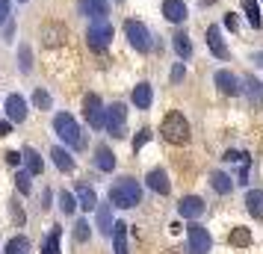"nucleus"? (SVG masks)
<instances>
[{"label": "nucleus", "instance_id": "35", "mask_svg": "<svg viewBox=\"0 0 263 254\" xmlns=\"http://www.w3.org/2000/svg\"><path fill=\"white\" fill-rule=\"evenodd\" d=\"M89 237H92V230H89V222H86V219H80V222L74 225V240H77V242H86Z\"/></svg>", "mask_w": 263, "mask_h": 254}, {"label": "nucleus", "instance_id": "44", "mask_svg": "<svg viewBox=\"0 0 263 254\" xmlns=\"http://www.w3.org/2000/svg\"><path fill=\"white\" fill-rule=\"evenodd\" d=\"M12 216L18 219V225H24V210H21V207H18V204L12 207Z\"/></svg>", "mask_w": 263, "mask_h": 254}, {"label": "nucleus", "instance_id": "28", "mask_svg": "<svg viewBox=\"0 0 263 254\" xmlns=\"http://www.w3.org/2000/svg\"><path fill=\"white\" fill-rule=\"evenodd\" d=\"M228 242H231L234 248H246V245H251L249 228H234V230H231V237H228Z\"/></svg>", "mask_w": 263, "mask_h": 254}, {"label": "nucleus", "instance_id": "18", "mask_svg": "<svg viewBox=\"0 0 263 254\" xmlns=\"http://www.w3.org/2000/svg\"><path fill=\"white\" fill-rule=\"evenodd\" d=\"M77 204L83 207L86 213H92V210H98V195L92 186H86V183H80L77 186Z\"/></svg>", "mask_w": 263, "mask_h": 254}, {"label": "nucleus", "instance_id": "16", "mask_svg": "<svg viewBox=\"0 0 263 254\" xmlns=\"http://www.w3.org/2000/svg\"><path fill=\"white\" fill-rule=\"evenodd\" d=\"M21 154H24V169L30 171L33 178L45 171V160H42V154H39L36 148H30V145H27V148H21Z\"/></svg>", "mask_w": 263, "mask_h": 254}, {"label": "nucleus", "instance_id": "22", "mask_svg": "<svg viewBox=\"0 0 263 254\" xmlns=\"http://www.w3.org/2000/svg\"><path fill=\"white\" fill-rule=\"evenodd\" d=\"M246 207H249L251 219H263V189H249Z\"/></svg>", "mask_w": 263, "mask_h": 254}, {"label": "nucleus", "instance_id": "24", "mask_svg": "<svg viewBox=\"0 0 263 254\" xmlns=\"http://www.w3.org/2000/svg\"><path fill=\"white\" fill-rule=\"evenodd\" d=\"M112 248L116 254H127V225L124 222H116L112 228Z\"/></svg>", "mask_w": 263, "mask_h": 254}, {"label": "nucleus", "instance_id": "42", "mask_svg": "<svg viewBox=\"0 0 263 254\" xmlns=\"http://www.w3.org/2000/svg\"><path fill=\"white\" fill-rule=\"evenodd\" d=\"M6 163L9 166H18V163H24V154L21 151H6Z\"/></svg>", "mask_w": 263, "mask_h": 254}, {"label": "nucleus", "instance_id": "19", "mask_svg": "<svg viewBox=\"0 0 263 254\" xmlns=\"http://www.w3.org/2000/svg\"><path fill=\"white\" fill-rule=\"evenodd\" d=\"M98 230L101 233H107V237H112V228H116V222H112V210H109V204H98Z\"/></svg>", "mask_w": 263, "mask_h": 254}, {"label": "nucleus", "instance_id": "10", "mask_svg": "<svg viewBox=\"0 0 263 254\" xmlns=\"http://www.w3.org/2000/svg\"><path fill=\"white\" fill-rule=\"evenodd\" d=\"M216 86H219V92L222 95H242V86H239L237 74L228 71V68H222V71H216Z\"/></svg>", "mask_w": 263, "mask_h": 254}, {"label": "nucleus", "instance_id": "7", "mask_svg": "<svg viewBox=\"0 0 263 254\" xmlns=\"http://www.w3.org/2000/svg\"><path fill=\"white\" fill-rule=\"evenodd\" d=\"M83 115H86V121H89V127H95V130H107V109H104V104H101V97L98 95H86Z\"/></svg>", "mask_w": 263, "mask_h": 254}, {"label": "nucleus", "instance_id": "20", "mask_svg": "<svg viewBox=\"0 0 263 254\" xmlns=\"http://www.w3.org/2000/svg\"><path fill=\"white\" fill-rule=\"evenodd\" d=\"M95 166L101 171H112L116 169V154H112L107 145H98L95 148Z\"/></svg>", "mask_w": 263, "mask_h": 254}, {"label": "nucleus", "instance_id": "15", "mask_svg": "<svg viewBox=\"0 0 263 254\" xmlns=\"http://www.w3.org/2000/svg\"><path fill=\"white\" fill-rule=\"evenodd\" d=\"M163 18L172 24H183L186 21V3L183 0H163Z\"/></svg>", "mask_w": 263, "mask_h": 254}, {"label": "nucleus", "instance_id": "8", "mask_svg": "<svg viewBox=\"0 0 263 254\" xmlns=\"http://www.w3.org/2000/svg\"><path fill=\"white\" fill-rule=\"evenodd\" d=\"M124 121H127V107H124V104L107 107V133L112 136V139H121V136H124Z\"/></svg>", "mask_w": 263, "mask_h": 254}, {"label": "nucleus", "instance_id": "37", "mask_svg": "<svg viewBox=\"0 0 263 254\" xmlns=\"http://www.w3.org/2000/svg\"><path fill=\"white\" fill-rule=\"evenodd\" d=\"M183 77H186V68H183V62H175V68H172V77H168V80L178 86L180 80H183Z\"/></svg>", "mask_w": 263, "mask_h": 254}, {"label": "nucleus", "instance_id": "23", "mask_svg": "<svg viewBox=\"0 0 263 254\" xmlns=\"http://www.w3.org/2000/svg\"><path fill=\"white\" fill-rule=\"evenodd\" d=\"M172 48H175V53H178L180 60H190L192 56V42L186 33H175L172 36Z\"/></svg>", "mask_w": 263, "mask_h": 254}, {"label": "nucleus", "instance_id": "11", "mask_svg": "<svg viewBox=\"0 0 263 254\" xmlns=\"http://www.w3.org/2000/svg\"><path fill=\"white\" fill-rule=\"evenodd\" d=\"M77 9H80V15H86V18L101 21V18H107L109 15V3L107 0H80Z\"/></svg>", "mask_w": 263, "mask_h": 254}, {"label": "nucleus", "instance_id": "36", "mask_svg": "<svg viewBox=\"0 0 263 254\" xmlns=\"http://www.w3.org/2000/svg\"><path fill=\"white\" fill-rule=\"evenodd\" d=\"M9 15H12V0H0V27L9 24Z\"/></svg>", "mask_w": 263, "mask_h": 254}, {"label": "nucleus", "instance_id": "13", "mask_svg": "<svg viewBox=\"0 0 263 254\" xmlns=\"http://www.w3.org/2000/svg\"><path fill=\"white\" fill-rule=\"evenodd\" d=\"M145 183H148V189H154L157 195H168V192H172L168 174L163 169H151L148 174H145Z\"/></svg>", "mask_w": 263, "mask_h": 254}, {"label": "nucleus", "instance_id": "41", "mask_svg": "<svg viewBox=\"0 0 263 254\" xmlns=\"http://www.w3.org/2000/svg\"><path fill=\"white\" fill-rule=\"evenodd\" d=\"M225 30H231V33H237V30H239V21H237V15H234V12L225 15Z\"/></svg>", "mask_w": 263, "mask_h": 254}, {"label": "nucleus", "instance_id": "21", "mask_svg": "<svg viewBox=\"0 0 263 254\" xmlns=\"http://www.w3.org/2000/svg\"><path fill=\"white\" fill-rule=\"evenodd\" d=\"M50 157H53V163H57V169H60V171H74V157L62 145L50 148Z\"/></svg>", "mask_w": 263, "mask_h": 254}, {"label": "nucleus", "instance_id": "2", "mask_svg": "<svg viewBox=\"0 0 263 254\" xmlns=\"http://www.w3.org/2000/svg\"><path fill=\"white\" fill-rule=\"evenodd\" d=\"M160 133H163V139H166V142H172V145H186V142H190V121H186V115H183V112L172 109V112H166V115H163Z\"/></svg>", "mask_w": 263, "mask_h": 254}, {"label": "nucleus", "instance_id": "38", "mask_svg": "<svg viewBox=\"0 0 263 254\" xmlns=\"http://www.w3.org/2000/svg\"><path fill=\"white\" fill-rule=\"evenodd\" d=\"M148 139H151V130H148V127H142V130L136 133V139H133V151H139V148H142Z\"/></svg>", "mask_w": 263, "mask_h": 254}, {"label": "nucleus", "instance_id": "43", "mask_svg": "<svg viewBox=\"0 0 263 254\" xmlns=\"http://www.w3.org/2000/svg\"><path fill=\"white\" fill-rule=\"evenodd\" d=\"M12 133V121H0V136H9Z\"/></svg>", "mask_w": 263, "mask_h": 254}, {"label": "nucleus", "instance_id": "9", "mask_svg": "<svg viewBox=\"0 0 263 254\" xmlns=\"http://www.w3.org/2000/svg\"><path fill=\"white\" fill-rule=\"evenodd\" d=\"M207 48H210V53H213L216 60H222V62L231 56V50H228L225 38H222V30H219L216 24H213V27H207Z\"/></svg>", "mask_w": 263, "mask_h": 254}, {"label": "nucleus", "instance_id": "26", "mask_svg": "<svg viewBox=\"0 0 263 254\" xmlns=\"http://www.w3.org/2000/svg\"><path fill=\"white\" fill-rule=\"evenodd\" d=\"M242 12L249 15V24L254 30H260L263 27V18H260V6H257V0H242Z\"/></svg>", "mask_w": 263, "mask_h": 254}, {"label": "nucleus", "instance_id": "40", "mask_svg": "<svg viewBox=\"0 0 263 254\" xmlns=\"http://www.w3.org/2000/svg\"><path fill=\"white\" fill-rule=\"evenodd\" d=\"M222 160H228V163H249V157H246L242 151H228Z\"/></svg>", "mask_w": 263, "mask_h": 254}, {"label": "nucleus", "instance_id": "39", "mask_svg": "<svg viewBox=\"0 0 263 254\" xmlns=\"http://www.w3.org/2000/svg\"><path fill=\"white\" fill-rule=\"evenodd\" d=\"M45 36H50L48 38L50 45H57V42H62V38H65V30H60V27H50V30H45Z\"/></svg>", "mask_w": 263, "mask_h": 254}, {"label": "nucleus", "instance_id": "46", "mask_svg": "<svg viewBox=\"0 0 263 254\" xmlns=\"http://www.w3.org/2000/svg\"><path fill=\"white\" fill-rule=\"evenodd\" d=\"M18 3H27V0H18Z\"/></svg>", "mask_w": 263, "mask_h": 254}, {"label": "nucleus", "instance_id": "32", "mask_svg": "<svg viewBox=\"0 0 263 254\" xmlns=\"http://www.w3.org/2000/svg\"><path fill=\"white\" fill-rule=\"evenodd\" d=\"M77 207H80V204H77V198H74L71 192H60V210L65 213V216H71Z\"/></svg>", "mask_w": 263, "mask_h": 254}, {"label": "nucleus", "instance_id": "14", "mask_svg": "<svg viewBox=\"0 0 263 254\" xmlns=\"http://www.w3.org/2000/svg\"><path fill=\"white\" fill-rule=\"evenodd\" d=\"M3 109H6V115H9V121H12V124H21V121L27 119V101L21 95H9Z\"/></svg>", "mask_w": 263, "mask_h": 254}, {"label": "nucleus", "instance_id": "45", "mask_svg": "<svg viewBox=\"0 0 263 254\" xmlns=\"http://www.w3.org/2000/svg\"><path fill=\"white\" fill-rule=\"evenodd\" d=\"M50 198H53L50 189H45V195H42V210H48V207H50Z\"/></svg>", "mask_w": 263, "mask_h": 254}, {"label": "nucleus", "instance_id": "33", "mask_svg": "<svg viewBox=\"0 0 263 254\" xmlns=\"http://www.w3.org/2000/svg\"><path fill=\"white\" fill-rule=\"evenodd\" d=\"M33 104H36L39 109H50L53 107V97H50V92H45V89H36V92H33Z\"/></svg>", "mask_w": 263, "mask_h": 254}, {"label": "nucleus", "instance_id": "5", "mask_svg": "<svg viewBox=\"0 0 263 254\" xmlns=\"http://www.w3.org/2000/svg\"><path fill=\"white\" fill-rule=\"evenodd\" d=\"M213 245V237L207 233V228H201L198 222H190L186 228V254H207Z\"/></svg>", "mask_w": 263, "mask_h": 254}, {"label": "nucleus", "instance_id": "34", "mask_svg": "<svg viewBox=\"0 0 263 254\" xmlns=\"http://www.w3.org/2000/svg\"><path fill=\"white\" fill-rule=\"evenodd\" d=\"M30 178H33V174H30L27 169L15 174V186L21 189V195H30V189H33V183H30Z\"/></svg>", "mask_w": 263, "mask_h": 254}, {"label": "nucleus", "instance_id": "4", "mask_svg": "<svg viewBox=\"0 0 263 254\" xmlns=\"http://www.w3.org/2000/svg\"><path fill=\"white\" fill-rule=\"evenodd\" d=\"M124 36H127L133 50H139V53H148V50H151V33H148V27H145L142 21L127 18V21H124Z\"/></svg>", "mask_w": 263, "mask_h": 254}, {"label": "nucleus", "instance_id": "1", "mask_svg": "<svg viewBox=\"0 0 263 254\" xmlns=\"http://www.w3.org/2000/svg\"><path fill=\"white\" fill-rule=\"evenodd\" d=\"M142 201V186L133 178H119V181L109 186V204L121 207V210H133V207Z\"/></svg>", "mask_w": 263, "mask_h": 254}, {"label": "nucleus", "instance_id": "27", "mask_svg": "<svg viewBox=\"0 0 263 254\" xmlns=\"http://www.w3.org/2000/svg\"><path fill=\"white\" fill-rule=\"evenodd\" d=\"M60 237H62V230L60 228H53L45 237V242H42V254H60Z\"/></svg>", "mask_w": 263, "mask_h": 254}, {"label": "nucleus", "instance_id": "17", "mask_svg": "<svg viewBox=\"0 0 263 254\" xmlns=\"http://www.w3.org/2000/svg\"><path fill=\"white\" fill-rule=\"evenodd\" d=\"M133 107L136 109H148L151 107V101H154V92H151V83H139L133 89Z\"/></svg>", "mask_w": 263, "mask_h": 254}, {"label": "nucleus", "instance_id": "6", "mask_svg": "<svg viewBox=\"0 0 263 254\" xmlns=\"http://www.w3.org/2000/svg\"><path fill=\"white\" fill-rule=\"evenodd\" d=\"M86 42H89L92 50H107L109 42H112V24H107V18L92 21L89 24V33H86Z\"/></svg>", "mask_w": 263, "mask_h": 254}, {"label": "nucleus", "instance_id": "29", "mask_svg": "<svg viewBox=\"0 0 263 254\" xmlns=\"http://www.w3.org/2000/svg\"><path fill=\"white\" fill-rule=\"evenodd\" d=\"M6 254H30V240L27 237H12L6 242Z\"/></svg>", "mask_w": 263, "mask_h": 254}, {"label": "nucleus", "instance_id": "31", "mask_svg": "<svg viewBox=\"0 0 263 254\" xmlns=\"http://www.w3.org/2000/svg\"><path fill=\"white\" fill-rule=\"evenodd\" d=\"M246 92L251 95V101H260V104H263V86L257 83V77H254V74L246 77Z\"/></svg>", "mask_w": 263, "mask_h": 254}, {"label": "nucleus", "instance_id": "25", "mask_svg": "<svg viewBox=\"0 0 263 254\" xmlns=\"http://www.w3.org/2000/svg\"><path fill=\"white\" fill-rule=\"evenodd\" d=\"M210 186H213L219 195H231V189H234V181L228 178L225 171H213V174H210Z\"/></svg>", "mask_w": 263, "mask_h": 254}, {"label": "nucleus", "instance_id": "3", "mask_svg": "<svg viewBox=\"0 0 263 254\" xmlns=\"http://www.w3.org/2000/svg\"><path fill=\"white\" fill-rule=\"evenodd\" d=\"M53 133L60 136L68 148H77V151H80V148L86 145L83 130H80V124L74 121L71 112H57V115H53Z\"/></svg>", "mask_w": 263, "mask_h": 254}, {"label": "nucleus", "instance_id": "30", "mask_svg": "<svg viewBox=\"0 0 263 254\" xmlns=\"http://www.w3.org/2000/svg\"><path fill=\"white\" fill-rule=\"evenodd\" d=\"M18 62H21V71L24 74L33 71V50H30V45H21L18 48Z\"/></svg>", "mask_w": 263, "mask_h": 254}, {"label": "nucleus", "instance_id": "12", "mask_svg": "<svg viewBox=\"0 0 263 254\" xmlns=\"http://www.w3.org/2000/svg\"><path fill=\"white\" fill-rule=\"evenodd\" d=\"M178 213L183 219H190V222H195V219L204 213V201L198 198V195H186V198H180L178 204Z\"/></svg>", "mask_w": 263, "mask_h": 254}]
</instances>
